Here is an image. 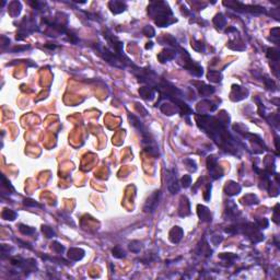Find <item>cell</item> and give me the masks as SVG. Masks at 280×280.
<instances>
[{
    "mask_svg": "<svg viewBox=\"0 0 280 280\" xmlns=\"http://www.w3.org/2000/svg\"><path fill=\"white\" fill-rule=\"evenodd\" d=\"M265 82H266V86H267V88H268V89H271V86H273V88H276V86H275V83H274V81H273V80H270V79L266 78V79H265Z\"/></svg>",
    "mask_w": 280,
    "mask_h": 280,
    "instance_id": "cell-18",
    "label": "cell"
},
{
    "mask_svg": "<svg viewBox=\"0 0 280 280\" xmlns=\"http://www.w3.org/2000/svg\"><path fill=\"white\" fill-rule=\"evenodd\" d=\"M198 216L202 221H211V214H210L209 209L204 206H200V205L198 206Z\"/></svg>",
    "mask_w": 280,
    "mask_h": 280,
    "instance_id": "cell-4",
    "label": "cell"
},
{
    "mask_svg": "<svg viewBox=\"0 0 280 280\" xmlns=\"http://www.w3.org/2000/svg\"><path fill=\"white\" fill-rule=\"evenodd\" d=\"M190 184H192V177L189 175H184V177L182 178V185L184 187H188Z\"/></svg>",
    "mask_w": 280,
    "mask_h": 280,
    "instance_id": "cell-14",
    "label": "cell"
},
{
    "mask_svg": "<svg viewBox=\"0 0 280 280\" xmlns=\"http://www.w3.org/2000/svg\"><path fill=\"white\" fill-rule=\"evenodd\" d=\"M183 238V230L179 226H175L170 232V240L172 243H178Z\"/></svg>",
    "mask_w": 280,
    "mask_h": 280,
    "instance_id": "cell-3",
    "label": "cell"
},
{
    "mask_svg": "<svg viewBox=\"0 0 280 280\" xmlns=\"http://www.w3.org/2000/svg\"><path fill=\"white\" fill-rule=\"evenodd\" d=\"M113 255L117 258H122V257H125V252L122 250L121 246H116V247L113 248Z\"/></svg>",
    "mask_w": 280,
    "mask_h": 280,
    "instance_id": "cell-11",
    "label": "cell"
},
{
    "mask_svg": "<svg viewBox=\"0 0 280 280\" xmlns=\"http://www.w3.org/2000/svg\"><path fill=\"white\" fill-rule=\"evenodd\" d=\"M214 24L217 25L218 29H222V27L224 26V24H226V19H224L223 15L220 13V14H218L216 18H214Z\"/></svg>",
    "mask_w": 280,
    "mask_h": 280,
    "instance_id": "cell-7",
    "label": "cell"
},
{
    "mask_svg": "<svg viewBox=\"0 0 280 280\" xmlns=\"http://www.w3.org/2000/svg\"><path fill=\"white\" fill-rule=\"evenodd\" d=\"M143 33H145L147 36L152 37L153 35H154V30H153L151 26H146L145 29H143Z\"/></svg>",
    "mask_w": 280,
    "mask_h": 280,
    "instance_id": "cell-16",
    "label": "cell"
},
{
    "mask_svg": "<svg viewBox=\"0 0 280 280\" xmlns=\"http://www.w3.org/2000/svg\"><path fill=\"white\" fill-rule=\"evenodd\" d=\"M267 56L269 57V58H271V60L277 62L278 58H279V53H278V50H276L275 48H269L268 49Z\"/></svg>",
    "mask_w": 280,
    "mask_h": 280,
    "instance_id": "cell-10",
    "label": "cell"
},
{
    "mask_svg": "<svg viewBox=\"0 0 280 280\" xmlns=\"http://www.w3.org/2000/svg\"><path fill=\"white\" fill-rule=\"evenodd\" d=\"M53 250H54L55 252H57V253H62L64 252V246H62L60 244L58 243V242H54V244H53Z\"/></svg>",
    "mask_w": 280,
    "mask_h": 280,
    "instance_id": "cell-15",
    "label": "cell"
},
{
    "mask_svg": "<svg viewBox=\"0 0 280 280\" xmlns=\"http://www.w3.org/2000/svg\"><path fill=\"white\" fill-rule=\"evenodd\" d=\"M160 196H161V193H160V190H157L148 198L147 202H146L145 207H143L145 212H150V214L154 212V210L158 207V204H159Z\"/></svg>",
    "mask_w": 280,
    "mask_h": 280,
    "instance_id": "cell-1",
    "label": "cell"
},
{
    "mask_svg": "<svg viewBox=\"0 0 280 280\" xmlns=\"http://www.w3.org/2000/svg\"><path fill=\"white\" fill-rule=\"evenodd\" d=\"M241 190V187L238 186V184H232V187L229 185V187H226V194L229 195H235V194H238V192Z\"/></svg>",
    "mask_w": 280,
    "mask_h": 280,
    "instance_id": "cell-8",
    "label": "cell"
},
{
    "mask_svg": "<svg viewBox=\"0 0 280 280\" xmlns=\"http://www.w3.org/2000/svg\"><path fill=\"white\" fill-rule=\"evenodd\" d=\"M24 205L25 206H32V207H41V205H38L36 202H34L32 199H25Z\"/></svg>",
    "mask_w": 280,
    "mask_h": 280,
    "instance_id": "cell-17",
    "label": "cell"
},
{
    "mask_svg": "<svg viewBox=\"0 0 280 280\" xmlns=\"http://www.w3.org/2000/svg\"><path fill=\"white\" fill-rule=\"evenodd\" d=\"M19 229L23 234H27V235H29V234H33L35 232V229L30 228V226H24V224H21Z\"/></svg>",
    "mask_w": 280,
    "mask_h": 280,
    "instance_id": "cell-12",
    "label": "cell"
},
{
    "mask_svg": "<svg viewBox=\"0 0 280 280\" xmlns=\"http://www.w3.org/2000/svg\"><path fill=\"white\" fill-rule=\"evenodd\" d=\"M108 6H110V8H111V10L113 11L114 13L123 12L124 10H125V8H126L125 3L119 2V1H111V2L108 3Z\"/></svg>",
    "mask_w": 280,
    "mask_h": 280,
    "instance_id": "cell-5",
    "label": "cell"
},
{
    "mask_svg": "<svg viewBox=\"0 0 280 280\" xmlns=\"http://www.w3.org/2000/svg\"><path fill=\"white\" fill-rule=\"evenodd\" d=\"M166 182H167V188H169L170 192L172 193V194L178 193L181 186H179V184H178V181H177V178H176L174 170H172V171H167L166 172Z\"/></svg>",
    "mask_w": 280,
    "mask_h": 280,
    "instance_id": "cell-2",
    "label": "cell"
},
{
    "mask_svg": "<svg viewBox=\"0 0 280 280\" xmlns=\"http://www.w3.org/2000/svg\"><path fill=\"white\" fill-rule=\"evenodd\" d=\"M82 252H84V251H82V250H80V248H71V250L69 251L68 256H69V258H71L72 261H79V259H81L83 256L78 255V254L82 253Z\"/></svg>",
    "mask_w": 280,
    "mask_h": 280,
    "instance_id": "cell-6",
    "label": "cell"
},
{
    "mask_svg": "<svg viewBox=\"0 0 280 280\" xmlns=\"http://www.w3.org/2000/svg\"><path fill=\"white\" fill-rule=\"evenodd\" d=\"M42 231H43V233L46 235V238H53V236L55 235V232H54V230H53L52 228H49V226H44L42 228Z\"/></svg>",
    "mask_w": 280,
    "mask_h": 280,
    "instance_id": "cell-13",
    "label": "cell"
},
{
    "mask_svg": "<svg viewBox=\"0 0 280 280\" xmlns=\"http://www.w3.org/2000/svg\"><path fill=\"white\" fill-rule=\"evenodd\" d=\"M15 217H17V214L13 212L12 210H9V209H6L2 212V218L6 220H14Z\"/></svg>",
    "mask_w": 280,
    "mask_h": 280,
    "instance_id": "cell-9",
    "label": "cell"
}]
</instances>
